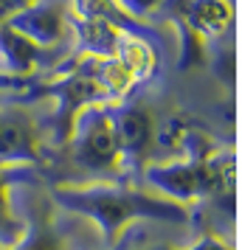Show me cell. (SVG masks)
I'll return each instance as SVG.
<instances>
[{
	"mask_svg": "<svg viewBox=\"0 0 242 250\" xmlns=\"http://www.w3.org/2000/svg\"><path fill=\"white\" fill-rule=\"evenodd\" d=\"M51 200L82 219H88L107 245H115L121 228L132 219H155L169 225H186L189 208L172 203L152 191H141L124 180H88V183H65L51 188Z\"/></svg>",
	"mask_w": 242,
	"mask_h": 250,
	"instance_id": "1",
	"label": "cell"
},
{
	"mask_svg": "<svg viewBox=\"0 0 242 250\" xmlns=\"http://www.w3.org/2000/svg\"><path fill=\"white\" fill-rule=\"evenodd\" d=\"M237 160L231 149H214L206 158H172L150 160L138 171V180L158 197L172 203L192 205L208 203L217 197H231L234 191Z\"/></svg>",
	"mask_w": 242,
	"mask_h": 250,
	"instance_id": "2",
	"label": "cell"
},
{
	"mask_svg": "<svg viewBox=\"0 0 242 250\" xmlns=\"http://www.w3.org/2000/svg\"><path fill=\"white\" fill-rule=\"evenodd\" d=\"M65 158L76 171L85 174V180H121L118 169V141L113 129L110 104H93L85 107L70 126L65 141Z\"/></svg>",
	"mask_w": 242,
	"mask_h": 250,
	"instance_id": "3",
	"label": "cell"
},
{
	"mask_svg": "<svg viewBox=\"0 0 242 250\" xmlns=\"http://www.w3.org/2000/svg\"><path fill=\"white\" fill-rule=\"evenodd\" d=\"M45 129L31 104L20 96H0V169H31L43 160Z\"/></svg>",
	"mask_w": 242,
	"mask_h": 250,
	"instance_id": "4",
	"label": "cell"
},
{
	"mask_svg": "<svg viewBox=\"0 0 242 250\" xmlns=\"http://www.w3.org/2000/svg\"><path fill=\"white\" fill-rule=\"evenodd\" d=\"M110 115H113V129L115 141H118V169H121V180H138L141 166L150 160L152 152V135H155V124L152 115L144 104L124 99L121 104H110Z\"/></svg>",
	"mask_w": 242,
	"mask_h": 250,
	"instance_id": "5",
	"label": "cell"
},
{
	"mask_svg": "<svg viewBox=\"0 0 242 250\" xmlns=\"http://www.w3.org/2000/svg\"><path fill=\"white\" fill-rule=\"evenodd\" d=\"M6 23L40 48L62 51L70 57V6L68 0H31Z\"/></svg>",
	"mask_w": 242,
	"mask_h": 250,
	"instance_id": "6",
	"label": "cell"
},
{
	"mask_svg": "<svg viewBox=\"0 0 242 250\" xmlns=\"http://www.w3.org/2000/svg\"><path fill=\"white\" fill-rule=\"evenodd\" d=\"M65 59H68V54L40 48L17 28H12L6 20L0 23V73L20 76V79H37L40 73H51Z\"/></svg>",
	"mask_w": 242,
	"mask_h": 250,
	"instance_id": "7",
	"label": "cell"
},
{
	"mask_svg": "<svg viewBox=\"0 0 242 250\" xmlns=\"http://www.w3.org/2000/svg\"><path fill=\"white\" fill-rule=\"evenodd\" d=\"M121 28L104 17L70 14V57H113Z\"/></svg>",
	"mask_w": 242,
	"mask_h": 250,
	"instance_id": "8",
	"label": "cell"
},
{
	"mask_svg": "<svg viewBox=\"0 0 242 250\" xmlns=\"http://www.w3.org/2000/svg\"><path fill=\"white\" fill-rule=\"evenodd\" d=\"M158 45H161V40L147 34H135V31H121L118 34L113 57L130 70V76L135 79L138 87L147 84L158 73Z\"/></svg>",
	"mask_w": 242,
	"mask_h": 250,
	"instance_id": "9",
	"label": "cell"
},
{
	"mask_svg": "<svg viewBox=\"0 0 242 250\" xmlns=\"http://www.w3.org/2000/svg\"><path fill=\"white\" fill-rule=\"evenodd\" d=\"M88 68H90L93 79L102 87V93L107 96L110 104H121L124 99H130V93L138 87L135 79L130 76V70L115 57H104V59L88 57Z\"/></svg>",
	"mask_w": 242,
	"mask_h": 250,
	"instance_id": "10",
	"label": "cell"
},
{
	"mask_svg": "<svg viewBox=\"0 0 242 250\" xmlns=\"http://www.w3.org/2000/svg\"><path fill=\"white\" fill-rule=\"evenodd\" d=\"M28 169H0V248H14L25 236V219L20 216L12 194V177L23 174Z\"/></svg>",
	"mask_w": 242,
	"mask_h": 250,
	"instance_id": "11",
	"label": "cell"
},
{
	"mask_svg": "<svg viewBox=\"0 0 242 250\" xmlns=\"http://www.w3.org/2000/svg\"><path fill=\"white\" fill-rule=\"evenodd\" d=\"M25 219V236L14 245V248H0V250H68V242L59 233V228H54V222L48 216L40 219Z\"/></svg>",
	"mask_w": 242,
	"mask_h": 250,
	"instance_id": "12",
	"label": "cell"
},
{
	"mask_svg": "<svg viewBox=\"0 0 242 250\" xmlns=\"http://www.w3.org/2000/svg\"><path fill=\"white\" fill-rule=\"evenodd\" d=\"M113 3L127 14L130 20L144 23V20H152V17H158V14H161V9H163V3H166V0H113Z\"/></svg>",
	"mask_w": 242,
	"mask_h": 250,
	"instance_id": "13",
	"label": "cell"
},
{
	"mask_svg": "<svg viewBox=\"0 0 242 250\" xmlns=\"http://www.w3.org/2000/svg\"><path fill=\"white\" fill-rule=\"evenodd\" d=\"M152 250H175V248H152ZM180 250H231L228 242H222V239L211 236V233H206V236H200L195 242V245H189V248H180Z\"/></svg>",
	"mask_w": 242,
	"mask_h": 250,
	"instance_id": "14",
	"label": "cell"
},
{
	"mask_svg": "<svg viewBox=\"0 0 242 250\" xmlns=\"http://www.w3.org/2000/svg\"><path fill=\"white\" fill-rule=\"evenodd\" d=\"M31 0H0V23L3 20H9L14 12H20L23 6H28Z\"/></svg>",
	"mask_w": 242,
	"mask_h": 250,
	"instance_id": "15",
	"label": "cell"
}]
</instances>
